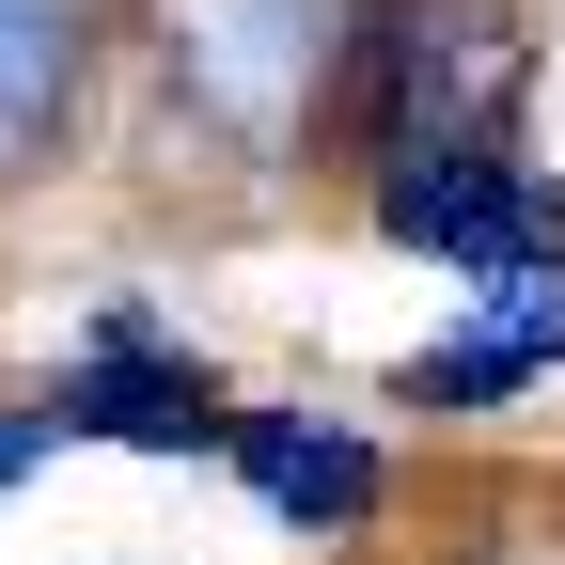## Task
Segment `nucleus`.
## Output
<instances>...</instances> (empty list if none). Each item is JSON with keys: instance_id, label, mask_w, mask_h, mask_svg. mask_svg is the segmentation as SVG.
Segmentation results:
<instances>
[{"instance_id": "1", "label": "nucleus", "mask_w": 565, "mask_h": 565, "mask_svg": "<svg viewBox=\"0 0 565 565\" xmlns=\"http://www.w3.org/2000/svg\"><path fill=\"white\" fill-rule=\"evenodd\" d=\"M534 110V17L519 0H362L345 32V110L330 141L377 173H424V158H503Z\"/></svg>"}, {"instance_id": "4", "label": "nucleus", "mask_w": 565, "mask_h": 565, "mask_svg": "<svg viewBox=\"0 0 565 565\" xmlns=\"http://www.w3.org/2000/svg\"><path fill=\"white\" fill-rule=\"evenodd\" d=\"M362 221L408 267L503 282V267H565V173H534L519 141H503V158H424V173H377L362 189Z\"/></svg>"}, {"instance_id": "2", "label": "nucleus", "mask_w": 565, "mask_h": 565, "mask_svg": "<svg viewBox=\"0 0 565 565\" xmlns=\"http://www.w3.org/2000/svg\"><path fill=\"white\" fill-rule=\"evenodd\" d=\"M345 32L362 0H173V110L236 158H299L345 110Z\"/></svg>"}, {"instance_id": "7", "label": "nucleus", "mask_w": 565, "mask_h": 565, "mask_svg": "<svg viewBox=\"0 0 565 565\" xmlns=\"http://www.w3.org/2000/svg\"><path fill=\"white\" fill-rule=\"evenodd\" d=\"M95 95V0H0V189L63 158Z\"/></svg>"}, {"instance_id": "5", "label": "nucleus", "mask_w": 565, "mask_h": 565, "mask_svg": "<svg viewBox=\"0 0 565 565\" xmlns=\"http://www.w3.org/2000/svg\"><path fill=\"white\" fill-rule=\"evenodd\" d=\"M565 377V267H503V282H456L440 330L393 362V408L424 424H487V408H519Z\"/></svg>"}, {"instance_id": "3", "label": "nucleus", "mask_w": 565, "mask_h": 565, "mask_svg": "<svg viewBox=\"0 0 565 565\" xmlns=\"http://www.w3.org/2000/svg\"><path fill=\"white\" fill-rule=\"evenodd\" d=\"M47 424L63 440H110V456H221V362L173 330V315H141V299H95L79 345H63V377H47Z\"/></svg>"}, {"instance_id": "6", "label": "nucleus", "mask_w": 565, "mask_h": 565, "mask_svg": "<svg viewBox=\"0 0 565 565\" xmlns=\"http://www.w3.org/2000/svg\"><path fill=\"white\" fill-rule=\"evenodd\" d=\"M221 471H236V487H252V503L299 534V550L377 534V503H393L377 424H330V408H236V424H221Z\"/></svg>"}, {"instance_id": "8", "label": "nucleus", "mask_w": 565, "mask_h": 565, "mask_svg": "<svg viewBox=\"0 0 565 565\" xmlns=\"http://www.w3.org/2000/svg\"><path fill=\"white\" fill-rule=\"evenodd\" d=\"M63 456V424H47V393H0V503H17V487Z\"/></svg>"}]
</instances>
